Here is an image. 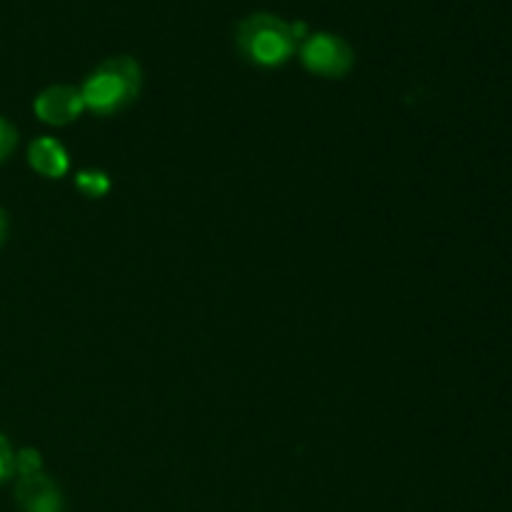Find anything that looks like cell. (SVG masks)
<instances>
[{
	"mask_svg": "<svg viewBox=\"0 0 512 512\" xmlns=\"http://www.w3.org/2000/svg\"><path fill=\"white\" fill-rule=\"evenodd\" d=\"M140 88H143V68L138 60L130 55H115V58L103 60L83 80L80 95H83L88 113L110 118V115L130 108L138 100Z\"/></svg>",
	"mask_w": 512,
	"mask_h": 512,
	"instance_id": "obj_1",
	"label": "cell"
},
{
	"mask_svg": "<svg viewBox=\"0 0 512 512\" xmlns=\"http://www.w3.org/2000/svg\"><path fill=\"white\" fill-rule=\"evenodd\" d=\"M238 48L258 68H280L298 50V38L278 15L253 13L238 25Z\"/></svg>",
	"mask_w": 512,
	"mask_h": 512,
	"instance_id": "obj_2",
	"label": "cell"
},
{
	"mask_svg": "<svg viewBox=\"0 0 512 512\" xmlns=\"http://www.w3.org/2000/svg\"><path fill=\"white\" fill-rule=\"evenodd\" d=\"M300 63L305 65V70L318 78L338 80L353 70L355 53L350 48L348 40H343L335 33H310L303 43L298 45Z\"/></svg>",
	"mask_w": 512,
	"mask_h": 512,
	"instance_id": "obj_3",
	"label": "cell"
},
{
	"mask_svg": "<svg viewBox=\"0 0 512 512\" xmlns=\"http://www.w3.org/2000/svg\"><path fill=\"white\" fill-rule=\"evenodd\" d=\"M33 113L40 123L63 128L85 113V100L75 85H50L35 95Z\"/></svg>",
	"mask_w": 512,
	"mask_h": 512,
	"instance_id": "obj_4",
	"label": "cell"
},
{
	"mask_svg": "<svg viewBox=\"0 0 512 512\" xmlns=\"http://www.w3.org/2000/svg\"><path fill=\"white\" fill-rule=\"evenodd\" d=\"M15 505L20 512H65V495L45 473L23 475L15 483Z\"/></svg>",
	"mask_w": 512,
	"mask_h": 512,
	"instance_id": "obj_5",
	"label": "cell"
},
{
	"mask_svg": "<svg viewBox=\"0 0 512 512\" xmlns=\"http://www.w3.org/2000/svg\"><path fill=\"white\" fill-rule=\"evenodd\" d=\"M28 165L40 178L60 180L68 175L70 155L60 140L50 138V135H40L28 145Z\"/></svg>",
	"mask_w": 512,
	"mask_h": 512,
	"instance_id": "obj_6",
	"label": "cell"
},
{
	"mask_svg": "<svg viewBox=\"0 0 512 512\" xmlns=\"http://www.w3.org/2000/svg\"><path fill=\"white\" fill-rule=\"evenodd\" d=\"M75 188H78V193L85 195V198L100 200L110 193L113 180H110V175L105 173V170L83 168L75 173Z\"/></svg>",
	"mask_w": 512,
	"mask_h": 512,
	"instance_id": "obj_7",
	"label": "cell"
},
{
	"mask_svg": "<svg viewBox=\"0 0 512 512\" xmlns=\"http://www.w3.org/2000/svg\"><path fill=\"white\" fill-rule=\"evenodd\" d=\"M43 473V455L35 448H23L15 453V475L23 478V475H35Z\"/></svg>",
	"mask_w": 512,
	"mask_h": 512,
	"instance_id": "obj_8",
	"label": "cell"
},
{
	"mask_svg": "<svg viewBox=\"0 0 512 512\" xmlns=\"http://www.w3.org/2000/svg\"><path fill=\"white\" fill-rule=\"evenodd\" d=\"M15 145H18V130L10 120L0 118V163H5L13 155Z\"/></svg>",
	"mask_w": 512,
	"mask_h": 512,
	"instance_id": "obj_9",
	"label": "cell"
},
{
	"mask_svg": "<svg viewBox=\"0 0 512 512\" xmlns=\"http://www.w3.org/2000/svg\"><path fill=\"white\" fill-rule=\"evenodd\" d=\"M13 475H15V453L13 448H10L8 438L0 433V485L8 483Z\"/></svg>",
	"mask_w": 512,
	"mask_h": 512,
	"instance_id": "obj_10",
	"label": "cell"
},
{
	"mask_svg": "<svg viewBox=\"0 0 512 512\" xmlns=\"http://www.w3.org/2000/svg\"><path fill=\"white\" fill-rule=\"evenodd\" d=\"M8 228H10L8 213H5V210L0 208V248H3L5 240H8Z\"/></svg>",
	"mask_w": 512,
	"mask_h": 512,
	"instance_id": "obj_11",
	"label": "cell"
}]
</instances>
